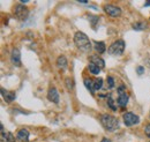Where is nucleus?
<instances>
[{
  "instance_id": "f257e3e1",
  "label": "nucleus",
  "mask_w": 150,
  "mask_h": 142,
  "mask_svg": "<svg viewBox=\"0 0 150 142\" xmlns=\"http://www.w3.org/2000/svg\"><path fill=\"white\" fill-rule=\"evenodd\" d=\"M74 43L77 49H80L83 52H89L91 50V43L88 38V36L81 31H77L74 36Z\"/></svg>"
},
{
  "instance_id": "f03ea898",
  "label": "nucleus",
  "mask_w": 150,
  "mask_h": 142,
  "mask_svg": "<svg viewBox=\"0 0 150 142\" xmlns=\"http://www.w3.org/2000/svg\"><path fill=\"white\" fill-rule=\"evenodd\" d=\"M100 124L103 125V127L109 131V132H113L119 127V120L114 117V116H110V114H102L100 116Z\"/></svg>"
},
{
  "instance_id": "7ed1b4c3",
  "label": "nucleus",
  "mask_w": 150,
  "mask_h": 142,
  "mask_svg": "<svg viewBox=\"0 0 150 142\" xmlns=\"http://www.w3.org/2000/svg\"><path fill=\"white\" fill-rule=\"evenodd\" d=\"M124 50H125V42L122 39H119L111 44V46L109 48V53L112 55H120L122 54Z\"/></svg>"
},
{
  "instance_id": "20e7f679",
  "label": "nucleus",
  "mask_w": 150,
  "mask_h": 142,
  "mask_svg": "<svg viewBox=\"0 0 150 142\" xmlns=\"http://www.w3.org/2000/svg\"><path fill=\"white\" fill-rule=\"evenodd\" d=\"M118 99H117V102H118V105L120 107H125L127 105V103H128V94L126 92V88H125V86H120L119 88H118Z\"/></svg>"
},
{
  "instance_id": "39448f33",
  "label": "nucleus",
  "mask_w": 150,
  "mask_h": 142,
  "mask_svg": "<svg viewBox=\"0 0 150 142\" xmlns=\"http://www.w3.org/2000/svg\"><path fill=\"white\" fill-rule=\"evenodd\" d=\"M124 123L126 126H133L140 123V118L133 112H127L124 114Z\"/></svg>"
},
{
  "instance_id": "423d86ee",
  "label": "nucleus",
  "mask_w": 150,
  "mask_h": 142,
  "mask_svg": "<svg viewBox=\"0 0 150 142\" xmlns=\"http://www.w3.org/2000/svg\"><path fill=\"white\" fill-rule=\"evenodd\" d=\"M104 11L108 15H110L112 18H119L121 15V9L118 6H114V5H105Z\"/></svg>"
},
{
  "instance_id": "0eeeda50",
  "label": "nucleus",
  "mask_w": 150,
  "mask_h": 142,
  "mask_svg": "<svg viewBox=\"0 0 150 142\" xmlns=\"http://www.w3.org/2000/svg\"><path fill=\"white\" fill-rule=\"evenodd\" d=\"M14 13H15L16 18H19V20H24V18H27L28 14H29L27 7L23 6V5H16L15 8H14Z\"/></svg>"
},
{
  "instance_id": "6e6552de",
  "label": "nucleus",
  "mask_w": 150,
  "mask_h": 142,
  "mask_svg": "<svg viewBox=\"0 0 150 142\" xmlns=\"http://www.w3.org/2000/svg\"><path fill=\"white\" fill-rule=\"evenodd\" d=\"M11 61L14 66H21V53L18 49H14L11 54Z\"/></svg>"
},
{
  "instance_id": "1a4fd4ad",
  "label": "nucleus",
  "mask_w": 150,
  "mask_h": 142,
  "mask_svg": "<svg viewBox=\"0 0 150 142\" xmlns=\"http://www.w3.org/2000/svg\"><path fill=\"white\" fill-rule=\"evenodd\" d=\"M1 95H2L4 101H5V102H7V103L13 102V101L15 99V97H16L15 92H13V91H8V90H5L4 88H1Z\"/></svg>"
},
{
  "instance_id": "9d476101",
  "label": "nucleus",
  "mask_w": 150,
  "mask_h": 142,
  "mask_svg": "<svg viewBox=\"0 0 150 142\" xmlns=\"http://www.w3.org/2000/svg\"><path fill=\"white\" fill-rule=\"evenodd\" d=\"M16 140L19 142H29V132L25 128L20 129L16 134Z\"/></svg>"
},
{
  "instance_id": "9b49d317",
  "label": "nucleus",
  "mask_w": 150,
  "mask_h": 142,
  "mask_svg": "<svg viewBox=\"0 0 150 142\" xmlns=\"http://www.w3.org/2000/svg\"><path fill=\"white\" fill-rule=\"evenodd\" d=\"M1 142H15L14 135L11 132H5L2 125H1Z\"/></svg>"
},
{
  "instance_id": "f8f14e48",
  "label": "nucleus",
  "mask_w": 150,
  "mask_h": 142,
  "mask_svg": "<svg viewBox=\"0 0 150 142\" xmlns=\"http://www.w3.org/2000/svg\"><path fill=\"white\" fill-rule=\"evenodd\" d=\"M90 62L91 64H94V65H96L98 68H104L105 67V62H104V60L98 55V54H94V55H91L90 57Z\"/></svg>"
},
{
  "instance_id": "ddd939ff",
  "label": "nucleus",
  "mask_w": 150,
  "mask_h": 142,
  "mask_svg": "<svg viewBox=\"0 0 150 142\" xmlns=\"http://www.w3.org/2000/svg\"><path fill=\"white\" fill-rule=\"evenodd\" d=\"M47 98L49 101L53 102V103H59V94L56 88H50L47 92Z\"/></svg>"
},
{
  "instance_id": "4468645a",
  "label": "nucleus",
  "mask_w": 150,
  "mask_h": 142,
  "mask_svg": "<svg viewBox=\"0 0 150 142\" xmlns=\"http://www.w3.org/2000/svg\"><path fill=\"white\" fill-rule=\"evenodd\" d=\"M95 50L98 54H102L105 52L106 50V46H105V43L104 42H95Z\"/></svg>"
},
{
  "instance_id": "2eb2a0df",
  "label": "nucleus",
  "mask_w": 150,
  "mask_h": 142,
  "mask_svg": "<svg viewBox=\"0 0 150 142\" xmlns=\"http://www.w3.org/2000/svg\"><path fill=\"white\" fill-rule=\"evenodd\" d=\"M57 65H58L59 68L65 70V68L67 67V59H66V57H64V55L59 57V58L57 59Z\"/></svg>"
},
{
  "instance_id": "dca6fc26",
  "label": "nucleus",
  "mask_w": 150,
  "mask_h": 142,
  "mask_svg": "<svg viewBox=\"0 0 150 142\" xmlns=\"http://www.w3.org/2000/svg\"><path fill=\"white\" fill-rule=\"evenodd\" d=\"M84 86L88 90H90L91 94L95 92V88H94V80L91 79H84Z\"/></svg>"
},
{
  "instance_id": "f3484780",
  "label": "nucleus",
  "mask_w": 150,
  "mask_h": 142,
  "mask_svg": "<svg viewBox=\"0 0 150 142\" xmlns=\"http://www.w3.org/2000/svg\"><path fill=\"white\" fill-rule=\"evenodd\" d=\"M133 28L135 30H144V29H147V23H144V22H135L133 24Z\"/></svg>"
},
{
  "instance_id": "a211bd4d",
  "label": "nucleus",
  "mask_w": 150,
  "mask_h": 142,
  "mask_svg": "<svg viewBox=\"0 0 150 142\" xmlns=\"http://www.w3.org/2000/svg\"><path fill=\"white\" fill-rule=\"evenodd\" d=\"M88 68H89V72H90L91 74H94V75H97V74H99V73H100V68H98L96 65L91 64V62L89 64Z\"/></svg>"
},
{
  "instance_id": "6ab92c4d",
  "label": "nucleus",
  "mask_w": 150,
  "mask_h": 142,
  "mask_svg": "<svg viewBox=\"0 0 150 142\" xmlns=\"http://www.w3.org/2000/svg\"><path fill=\"white\" fill-rule=\"evenodd\" d=\"M102 86H103V80H102V79H95L94 80L95 91H96V90H99V89L102 88Z\"/></svg>"
},
{
  "instance_id": "aec40b11",
  "label": "nucleus",
  "mask_w": 150,
  "mask_h": 142,
  "mask_svg": "<svg viewBox=\"0 0 150 142\" xmlns=\"http://www.w3.org/2000/svg\"><path fill=\"white\" fill-rule=\"evenodd\" d=\"M108 105L110 107V109H111L112 111H117V107L114 105V99L111 98V97L108 98Z\"/></svg>"
},
{
  "instance_id": "412c9836",
  "label": "nucleus",
  "mask_w": 150,
  "mask_h": 142,
  "mask_svg": "<svg viewBox=\"0 0 150 142\" xmlns=\"http://www.w3.org/2000/svg\"><path fill=\"white\" fill-rule=\"evenodd\" d=\"M108 87L110 89H112L114 87V80L112 76H108Z\"/></svg>"
},
{
  "instance_id": "4be33fe9",
  "label": "nucleus",
  "mask_w": 150,
  "mask_h": 142,
  "mask_svg": "<svg viewBox=\"0 0 150 142\" xmlns=\"http://www.w3.org/2000/svg\"><path fill=\"white\" fill-rule=\"evenodd\" d=\"M66 87L69 89V90H72L73 89V80L72 79H66Z\"/></svg>"
},
{
  "instance_id": "5701e85b",
  "label": "nucleus",
  "mask_w": 150,
  "mask_h": 142,
  "mask_svg": "<svg viewBox=\"0 0 150 142\" xmlns=\"http://www.w3.org/2000/svg\"><path fill=\"white\" fill-rule=\"evenodd\" d=\"M144 133H146V135L150 139V124L146 126V128H144Z\"/></svg>"
},
{
  "instance_id": "b1692460",
  "label": "nucleus",
  "mask_w": 150,
  "mask_h": 142,
  "mask_svg": "<svg viewBox=\"0 0 150 142\" xmlns=\"http://www.w3.org/2000/svg\"><path fill=\"white\" fill-rule=\"evenodd\" d=\"M136 71H137V74H139V75H142V74L144 73V67H142V66H139V67L136 68Z\"/></svg>"
},
{
  "instance_id": "393cba45",
  "label": "nucleus",
  "mask_w": 150,
  "mask_h": 142,
  "mask_svg": "<svg viewBox=\"0 0 150 142\" xmlns=\"http://www.w3.org/2000/svg\"><path fill=\"white\" fill-rule=\"evenodd\" d=\"M89 18L91 20V22H93V27L95 28V22H96V21H98V18H94L93 15H90V16H89Z\"/></svg>"
},
{
  "instance_id": "a878e982",
  "label": "nucleus",
  "mask_w": 150,
  "mask_h": 142,
  "mask_svg": "<svg viewBox=\"0 0 150 142\" xmlns=\"http://www.w3.org/2000/svg\"><path fill=\"white\" fill-rule=\"evenodd\" d=\"M100 142H112V141H111V140H109V139H106V138H104Z\"/></svg>"
},
{
  "instance_id": "bb28decb",
  "label": "nucleus",
  "mask_w": 150,
  "mask_h": 142,
  "mask_svg": "<svg viewBox=\"0 0 150 142\" xmlns=\"http://www.w3.org/2000/svg\"><path fill=\"white\" fill-rule=\"evenodd\" d=\"M148 6H150V1H147V2L144 4V7H148Z\"/></svg>"
}]
</instances>
